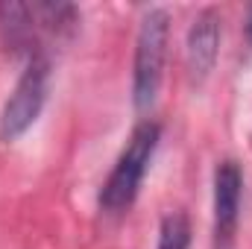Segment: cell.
Wrapping results in <instances>:
<instances>
[{"instance_id": "1", "label": "cell", "mask_w": 252, "mask_h": 249, "mask_svg": "<svg viewBox=\"0 0 252 249\" xmlns=\"http://www.w3.org/2000/svg\"><path fill=\"white\" fill-rule=\"evenodd\" d=\"M158 135H161V129L153 121H144V124H138L132 129L115 170L109 173L106 185L100 190V205L106 211H124L135 202L138 187L144 182V173H147V167L153 161V153L158 147Z\"/></svg>"}, {"instance_id": "2", "label": "cell", "mask_w": 252, "mask_h": 249, "mask_svg": "<svg viewBox=\"0 0 252 249\" xmlns=\"http://www.w3.org/2000/svg\"><path fill=\"white\" fill-rule=\"evenodd\" d=\"M170 18L164 9H150L141 18L135 38V70H132V97L138 109H150L161 88V73L167 59Z\"/></svg>"}, {"instance_id": "3", "label": "cell", "mask_w": 252, "mask_h": 249, "mask_svg": "<svg viewBox=\"0 0 252 249\" xmlns=\"http://www.w3.org/2000/svg\"><path fill=\"white\" fill-rule=\"evenodd\" d=\"M47 79H50V64L41 56H32L24 67L21 79L15 82V91L9 94L3 115H0V138L15 141L21 138L30 126L38 121L44 100H47Z\"/></svg>"}, {"instance_id": "4", "label": "cell", "mask_w": 252, "mask_h": 249, "mask_svg": "<svg viewBox=\"0 0 252 249\" xmlns=\"http://www.w3.org/2000/svg\"><path fill=\"white\" fill-rule=\"evenodd\" d=\"M217 50H220V18L214 9H202L193 18L185 41V64L193 82H202L211 73L217 62Z\"/></svg>"}, {"instance_id": "5", "label": "cell", "mask_w": 252, "mask_h": 249, "mask_svg": "<svg viewBox=\"0 0 252 249\" xmlns=\"http://www.w3.org/2000/svg\"><path fill=\"white\" fill-rule=\"evenodd\" d=\"M241 167L235 161H220L214 170V229L217 238H229L241 208Z\"/></svg>"}, {"instance_id": "6", "label": "cell", "mask_w": 252, "mask_h": 249, "mask_svg": "<svg viewBox=\"0 0 252 249\" xmlns=\"http://www.w3.org/2000/svg\"><path fill=\"white\" fill-rule=\"evenodd\" d=\"M158 249H190V223L182 211H173L161 220Z\"/></svg>"}]
</instances>
